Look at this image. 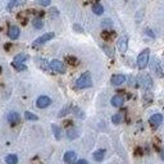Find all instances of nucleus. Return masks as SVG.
I'll return each instance as SVG.
<instances>
[{
    "mask_svg": "<svg viewBox=\"0 0 164 164\" xmlns=\"http://www.w3.org/2000/svg\"><path fill=\"white\" fill-rule=\"evenodd\" d=\"M101 49L105 51V54L108 55V56H113V55H114V51H113V49H112V48L106 46V45H101Z\"/></svg>",
    "mask_w": 164,
    "mask_h": 164,
    "instance_id": "30",
    "label": "nucleus"
},
{
    "mask_svg": "<svg viewBox=\"0 0 164 164\" xmlns=\"http://www.w3.org/2000/svg\"><path fill=\"white\" fill-rule=\"evenodd\" d=\"M50 68H51V72L54 73H59V74H64L66 73V64H64L63 62L58 60V59H53L50 62Z\"/></svg>",
    "mask_w": 164,
    "mask_h": 164,
    "instance_id": "4",
    "label": "nucleus"
},
{
    "mask_svg": "<svg viewBox=\"0 0 164 164\" xmlns=\"http://www.w3.org/2000/svg\"><path fill=\"white\" fill-rule=\"evenodd\" d=\"M145 32H146L147 36H150L151 39H154V37H155V35L153 33V31H151V30H149V28H146V31H145Z\"/></svg>",
    "mask_w": 164,
    "mask_h": 164,
    "instance_id": "37",
    "label": "nucleus"
},
{
    "mask_svg": "<svg viewBox=\"0 0 164 164\" xmlns=\"http://www.w3.org/2000/svg\"><path fill=\"white\" fill-rule=\"evenodd\" d=\"M66 62L69 64V66H72V67L78 66V59L76 58V56H73V55H67L66 56Z\"/></svg>",
    "mask_w": 164,
    "mask_h": 164,
    "instance_id": "24",
    "label": "nucleus"
},
{
    "mask_svg": "<svg viewBox=\"0 0 164 164\" xmlns=\"http://www.w3.org/2000/svg\"><path fill=\"white\" fill-rule=\"evenodd\" d=\"M5 163L6 164H17L18 163V156L16 154H9L5 156Z\"/></svg>",
    "mask_w": 164,
    "mask_h": 164,
    "instance_id": "20",
    "label": "nucleus"
},
{
    "mask_svg": "<svg viewBox=\"0 0 164 164\" xmlns=\"http://www.w3.org/2000/svg\"><path fill=\"white\" fill-rule=\"evenodd\" d=\"M92 86V78H91V73L90 72H85L82 73L78 80L76 81V89L82 90V89H89Z\"/></svg>",
    "mask_w": 164,
    "mask_h": 164,
    "instance_id": "1",
    "label": "nucleus"
},
{
    "mask_svg": "<svg viewBox=\"0 0 164 164\" xmlns=\"http://www.w3.org/2000/svg\"><path fill=\"white\" fill-rule=\"evenodd\" d=\"M18 2H19V0H10L9 4H8V6H6V9H8V10H12V9L14 8V6L19 4Z\"/></svg>",
    "mask_w": 164,
    "mask_h": 164,
    "instance_id": "33",
    "label": "nucleus"
},
{
    "mask_svg": "<svg viewBox=\"0 0 164 164\" xmlns=\"http://www.w3.org/2000/svg\"><path fill=\"white\" fill-rule=\"evenodd\" d=\"M27 59H28V55L27 54H18V55L14 56L13 63H25Z\"/></svg>",
    "mask_w": 164,
    "mask_h": 164,
    "instance_id": "23",
    "label": "nucleus"
},
{
    "mask_svg": "<svg viewBox=\"0 0 164 164\" xmlns=\"http://www.w3.org/2000/svg\"><path fill=\"white\" fill-rule=\"evenodd\" d=\"M6 120H8V123L12 127H14V126H17L19 123L21 117H19V114L17 112H9L8 116H6Z\"/></svg>",
    "mask_w": 164,
    "mask_h": 164,
    "instance_id": "8",
    "label": "nucleus"
},
{
    "mask_svg": "<svg viewBox=\"0 0 164 164\" xmlns=\"http://www.w3.org/2000/svg\"><path fill=\"white\" fill-rule=\"evenodd\" d=\"M150 68L153 72L158 76V77H163V71H162V67H160V64L158 62V58H151V62H150Z\"/></svg>",
    "mask_w": 164,
    "mask_h": 164,
    "instance_id": "7",
    "label": "nucleus"
},
{
    "mask_svg": "<svg viewBox=\"0 0 164 164\" xmlns=\"http://www.w3.org/2000/svg\"><path fill=\"white\" fill-rule=\"evenodd\" d=\"M92 12H94L96 16H101V14L104 13V6L100 3H95L94 5H92Z\"/></svg>",
    "mask_w": 164,
    "mask_h": 164,
    "instance_id": "18",
    "label": "nucleus"
},
{
    "mask_svg": "<svg viewBox=\"0 0 164 164\" xmlns=\"http://www.w3.org/2000/svg\"><path fill=\"white\" fill-rule=\"evenodd\" d=\"M114 36H116V33H114L113 31H109V30H105L101 32V39L105 40V41H110L114 39Z\"/></svg>",
    "mask_w": 164,
    "mask_h": 164,
    "instance_id": "17",
    "label": "nucleus"
},
{
    "mask_svg": "<svg viewBox=\"0 0 164 164\" xmlns=\"http://www.w3.org/2000/svg\"><path fill=\"white\" fill-rule=\"evenodd\" d=\"M19 33H21V31H19V28H18L17 26H10V27H9V30H8V36H9L10 40H17V39L19 37Z\"/></svg>",
    "mask_w": 164,
    "mask_h": 164,
    "instance_id": "13",
    "label": "nucleus"
},
{
    "mask_svg": "<svg viewBox=\"0 0 164 164\" xmlns=\"http://www.w3.org/2000/svg\"><path fill=\"white\" fill-rule=\"evenodd\" d=\"M12 66H13L14 68H16V69L18 71V72H23V71L27 69V67L25 66L23 63H13V62H12Z\"/></svg>",
    "mask_w": 164,
    "mask_h": 164,
    "instance_id": "27",
    "label": "nucleus"
},
{
    "mask_svg": "<svg viewBox=\"0 0 164 164\" xmlns=\"http://www.w3.org/2000/svg\"><path fill=\"white\" fill-rule=\"evenodd\" d=\"M64 124H66L67 127H71V124H72V122H71V120H66V122H64Z\"/></svg>",
    "mask_w": 164,
    "mask_h": 164,
    "instance_id": "42",
    "label": "nucleus"
},
{
    "mask_svg": "<svg viewBox=\"0 0 164 164\" xmlns=\"http://www.w3.org/2000/svg\"><path fill=\"white\" fill-rule=\"evenodd\" d=\"M73 113H74V116H76V117H78V118H81V119H83V118H85V114H83V112H82L81 109H78V108H73Z\"/></svg>",
    "mask_w": 164,
    "mask_h": 164,
    "instance_id": "31",
    "label": "nucleus"
},
{
    "mask_svg": "<svg viewBox=\"0 0 164 164\" xmlns=\"http://www.w3.org/2000/svg\"><path fill=\"white\" fill-rule=\"evenodd\" d=\"M25 118L27 120H37L39 119V117L36 114H33L32 112H25Z\"/></svg>",
    "mask_w": 164,
    "mask_h": 164,
    "instance_id": "28",
    "label": "nucleus"
},
{
    "mask_svg": "<svg viewBox=\"0 0 164 164\" xmlns=\"http://www.w3.org/2000/svg\"><path fill=\"white\" fill-rule=\"evenodd\" d=\"M54 37H55V33H54V32L44 33V35H41L40 37H37L36 40H35V41L32 42V46H33V48H36V46H40V45H44L45 42L50 41V40L54 39Z\"/></svg>",
    "mask_w": 164,
    "mask_h": 164,
    "instance_id": "5",
    "label": "nucleus"
},
{
    "mask_svg": "<svg viewBox=\"0 0 164 164\" xmlns=\"http://www.w3.org/2000/svg\"><path fill=\"white\" fill-rule=\"evenodd\" d=\"M137 85H139L141 89L149 91V90H150V87L153 86V80H151V77L149 76V74H146V73L140 74L137 77Z\"/></svg>",
    "mask_w": 164,
    "mask_h": 164,
    "instance_id": "3",
    "label": "nucleus"
},
{
    "mask_svg": "<svg viewBox=\"0 0 164 164\" xmlns=\"http://www.w3.org/2000/svg\"><path fill=\"white\" fill-rule=\"evenodd\" d=\"M17 19H18L22 25H27V16H26L25 13H19L18 16H17Z\"/></svg>",
    "mask_w": 164,
    "mask_h": 164,
    "instance_id": "29",
    "label": "nucleus"
},
{
    "mask_svg": "<svg viewBox=\"0 0 164 164\" xmlns=\"http://www.w3.org/2000/svg\"><path fill=\"white\" fill-rule=\"evenodd\" d=\"M135 153H136V155H142V149L137 147V149H136V150H135Z\"/></svg>",
    "mask_w": 164,
    "mask_h": 164,
    "instance_id": "40",
    "label": "nucleus"
},
{
    "mask_svg": "<svg viewBox=\"0 0 164 164\" xmlns=\"http://www.w3.org/2000/svg\"><path fill=\"white\" fill-rule=\"evenodd\" d=\"M126 81V76L124 74H113L110 78V82L113 86H119Z\"/></svg>",
    "mask_w": 164,
    "mask_h": 164,
    "instance_id": "12",
    "label": "nucleus"
},
{
    "mask_svg": "<svg viewBox=\"0 0 164 164\" xmlns=\"http://www.w3.org/2000/svg\"><path fill=\"white\" fill-rule=\"evenodd\" d=\"M67 137L68 140H74L78 137V131L76 130V128H68V131H67Z\"/></svg>",
    "mask_w": 164,
    "mask_h": 164,
    "instance_id": "21",
    "label": "nucleus"
},
{
    "mask_svg": "<svg viewBox=\"0 0 164 164\" xmlns=\"http://www.w3.org/2000/svg\"><path fill=\"white\" fill-rule=\"evenodd\" d=\"M101 26H103L104 28H109V27L113 26V22H112L110 19H104L103 22H101Z\"/></svg>",
    "mask_w": 164,
    "mask_h": 164,
    "instance_id": "34",
    "label": "nucleus"
},
{
    "mask_svg": "<svg viewBox=\"0 0 164 164\" xmlns=\"http://www.w3.org/2000/svg\"><path fill=\"white\" fill-rule=\"evenodd\" d=\"M76 156L77 155H76L74 151H67L63 156V160H64V163H67V164H72L76 160Z\"/></svg>",
    "mask_w": 164,
    "mask_h": 164,
    "instance_id": "15",
    "label": "nucleus"
},
{
    "mask_svg": "<svg viewBox=\"0 0 164 164\" xmlns=\"http://www.w3.org/2000/svg\"><path fill=\"white\" fill-rule=\"evenodd\" d=\"M149 59H150V50L149 49H144L137 56V67L139 69H145L149 64Z\"/></svg>",
    "mask_w": 164,
    "mask_h": 164,
    "instance_id": "2",
    "label": "nucleus"
},
{
    "mask_svg": "<svg viewBox=\"0 0 164 164\" xmlns=\"http://www.w3.org/2000/svg\"><path fill=\"white\" fill-rule=\"evenodd\" d=\"M51 130H53V132H54L55 139H56V140H60V139H62V128L58 127L56 124H51Z\"/></svg>",
    "mask_w": 164,
    "mask_h": 164,
    "instance_id": "22",
    "label": "nucleus"
},
{
    "mask_svg": "<svg viewBox=\"0 0 164 164\" xmlns=\"http://www.w3.org/2000/svg\"><path fill=\"white\" fill-rule=\"evenodd\" d=\"M162 122H163V116H162L160 113H155V114H153L150 118H149V123H150L154 128H156L158 126H160Z\"/></svg>",
    "mask_w": 164,
    "mask_h": 164,
    "instance_id": "9",
    "label": "nucleus"
},
{
    "mask_svg": "<svg viewBox=\"0 0 164 164\" xmlns=\"http://www.w3.org/2000/svg\"><path fill=\"white\" fill-rule=\"evenodd\" d=\"M122 120H123V116L120 113H117V114H114V116L112 117V122L114 124H119V123H122Z\"/></svg>",
    "mask_w": 164,
    "mask_h": 164,
    "instance_id": "26",
    "label": "nucleus"
},
{
    "mask_svg": "<svg viewBox=\"0 0 164 164\" xmlns=\"http://www.w3.org/2000/svg\"><path fill=\"white\" fill-rule=\"evenodd\" d=\"M73 28H74L76 31H78V32H83V30H82V28H81L80 26H77V25H74V26H73Z\"/></svg>",
    "mask_w": 164,
    "mask_h": 164,
    "instance_id": "39",
    "label": "nucleus"
},
{
    "mask_svg": "<svg viewBox=\"0 0 164 164\" xmlns=\"http://www.w3.org/2000/svg\"><path fill=\"white\" fill-rule=\"evenodd\" d=\"M50 104H51V99L49 96H45V95L39 96L37 100H36V106H37V108H40V109H45Z\"/></svg>",
    "mask_w": 164,
    "mask_h": 164,
    "instance_id": "6",
    "label": "nucleus"
},
{
    "mask_svg": "<svg viewBox=\"0 0 164 164\" xmlns=\"http://www.w3.org/2000/svg\"><path fill=\"white\" fill-rule=\"evenodd\" d=\"M117 46H118V50H119L120 53H126L127 49H128V39H127V36L119 37Z\"/></svg>",
    "mask_w": 164,
    "mask_h": 164,
    "instance_id": "11",
    "label": "nucleus"
},
{
    "mask_svg": "<svg viewBox=\"0 0 164 164\" xmlns=\"http://www.w3.org/2000/svg\"><path fill=\"white\" fill-rule=\"evenodd\" d=\"M32 26L36 28V30H41V28L44 27V22H42L41 18H35V19L32 21Z\"/></svg>",
    "mask_w": 164,
    "mask_h": 164,
    "instance_id": "25",
    "label": "nucleus"
},
{
    "mask_svg": "<svg viewBox=\"0 0 164 164\" xmlns=\"http://www.w3.org/2000/svg\"><path fill=\"white\" fill-rule=\"evenodd\" d=\"M76 164H89V162H87V160H85V159H80V160H77Z\"/></svg>",
    "mask_w": 164,
    "mask_h": 164,
    "instance_id": "38",
    "label": "nucleus"
},
{
    "mask_svg": "<svg viewBox=\"0 0 164 164\" xmlns=\"http://www.w3.org/2000/svg\"><path fill=\"white\" fill-rule=\"evenodd\" d=\"M160 159H162V160H164V147H162V149H160Z\"/></svg>",
    "mask_w": 164,
    "mask_h": 164,
    "instance_id": "41",
    "label": "nucleus"
},
{
    "mask_svg": "<svg viewBox=\"0 0 164 164\" xmlns=\"http://www.w3.org/2000/svg\"><path fill=\"white\" fill-rule=\"evenodd\" d=\"M72 110H73V106L71 105V104H67V105L64 106V108H63V109L58 113V117H60V118H62V117H64V116H67V114H68V113H71Z\"/></svg>",
    "mask_w": 164,
    "mask_h": 164,
    "instance_id": "19",
    "label": "nucleus"
},
{
    "mask_svg": "<svg viewBox=\"0 0 164 164\" xmlns=\"http://www.w3.org/2000/svg\"><path fill=\"white\" fill-rule=\"evenodd\" d=\"M0 72H2V67H0Z\"/></svg>",
    "mask_w": 164,
    "mask_h": 164,
    "instance_id": "43",
    "label": "nucleus"
},
{
    "mask_svg": "<svg viewBox=\"0 0 164 164\" xmlns=\"http://www.w3.org/2000/svg\"><path fill=\"white\" fill-rule=\"evenodd\" d=\"M112 105L113 106H116V108H119V106H122L123 103H124V97L122 95H114L112 97V100H110Z\"/></svg>",
    "mask_w": 164,
    "mask_h": 164,
    "instance_id": "14",
    "label": "nucleus"
},
{
    "mask_svg": "<svg viewBox=\"0 0 164 164\" xmlns=\"http://www.w3.org/2000/svg\"><path fill=\"white\" fill-rule=\"evenodd\" d=\"M92 156H94L95 162H101L104 159V156H105V150L104 149H99V150H96L94 154H92Z\"/></svg>",
    "mask_w": 164,
    "mask_h": 164,
    "instance_id": "16",
    "label": "nucleus"
},
{
    "mask_svg": "<svg viewBox=\"0 0 164 164\" xmlns=\"http://www.w3.org/2000/svg\"><path fill=\"white\" fill-rule=\"evenodd\" d=\"M36 64L39 66V68H41L42 71H45V72H50V71H51L50 62H48L44 58H36Z\"/></svg>",
    "mask_w": 164,
    "mask_h": 164,
    "instance_id": "10",
    "label": "nucleus"
},
{
    "mask_svg": "<svg viewBox=\"0 0 164 164\" xmlns=\"http://www.w3.org/2000/svg\"><path fill=\"white\" fill-rule=\"evenodd\" d=\"M151 101H153V95L149 94V92H146L145 96H144V103H145V105H147L149 103H151Z\"/></svg>",
    "mask_w": 164,
    "mask_h": 164,
    "instance_id": "32",
    "label": "nucleus"
},
{
    "mask_svg": "<svg viewBox=\"0 0 164 164\" xmlns=\"http://www.w3.org/2000/svg\"><path fill=\"white\" fill-rule=\"evenodd\" d=\"M37 3L42 6H49L51 4V0H37Z\"/></svg>",
    "mask_w": 164,
    "mask_h": 164,
    "instance_id": "35",
    "label": "nucleus"
},
{
    "mask_svg": "<svg viewBox=\"0 0 164 164\" xmlns=\"http://www.w3.org/2000/svg\"><path fill=\"white\" fill-rule=\"evenodd\" d=\"M50 14H51L53 17H58L59 16V12H58V9H56V8H51L50 9Z\"/></svg>",
    "mask_w": 164,
    "mask_h": 164,
    "instance_id": "36",
    "label": "nucleus"
}]
</instances>
